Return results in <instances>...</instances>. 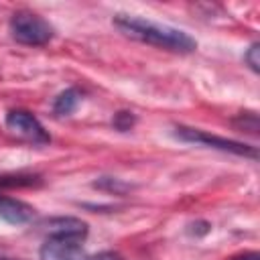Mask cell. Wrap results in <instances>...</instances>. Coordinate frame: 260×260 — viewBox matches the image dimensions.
Segmentation results:
<instances>
[{
  "label": "cell",
  "mask_w": 260,
  "mask_h": 260,
  "mask_svg": "<svg viewBox=\"0 0 260 260\" xmlns=\"http://www.w3.org/2000/svg\"><path fill=\"white\" fill-rule=\"evenodd\" d=\"M41 260H87V254L81 248V242L47 238L41 246Z\"/></svg>",
  "instance_id": "cell-6"
},
{
  "label": "cell",
  "mask_w": 260,
  "mask_h": 260,
  "mask_svg": "<svg viewBox=\"0 0 260 260\" xmlns=\"http://www.w3.org/2000/svg\"><path fill=\"white\" fill-rule=\"evenodd\" d=\"M173 134L183 142L203 144V146H209V148H217V150L232 152V154H238V156H248V158H254V160L258 158L256 146H250V144H244V142H238V140H230V138H223V136H215V134H209V132L199 130V128L177 126Z\"/></svg>",
  "instance_id": "cell-3"
},
{
  "label": "cell",
  "mask_w": 260,
  "mask_h": 260,
  "mask_svg": "<svg viewBox=\"0 0 260 260\" xmlns=\"http://www.w3.org/2000/svg\"><path fill=\"white\" fill-rule=\"evenodd\" d=\"M32 217H35V209L28 203L0 193V219L8 221L12 225H22V223L30 221Z\"/></svg>",
  "instance_id": "cell-7"
},
{
  "label": "cell",
  "mask_w": 260,
  "mask_h": 260,
  "mask_svg": "<svg viewBox=\"0 0 260 260\" xmlns=\"http://www.w3.org/2000/svg\"><path fill=\"white\" fill-rule=\"evenodd\" d=\"M87 260H124L118 252H112V250H104V252H98L93 256H87Z\"/></svg>",
  "instance_id": "cell-13"
},
{
  "label": "cell",
  "mask_w": 260,
  "mask_h": 260,
  "mask_svg": "<svg viewBox=\"0 0 260 260\" xmlns=\"http://www.w3.org/2000/svg\"><path fill=\"white\" fill-rule=\"evenodd\" d=\"M112 22L122 35L146 45H154L158 49H167L173 53H193L197 49V41L189 32L162 22H154L134 14H116Z\"/></svg>",
  "instance_id": "cell-1"
},
{
  "label": "cell",
  "mask_w": 260,
  "mask_h": 260,
  "mask_svg": "<svg viewBox=\"0 0 260 260\" xmlns=\"http://www.w3.org/2000/svg\"><path fill=\"white\" fill-rule=\"evenodd\" d=\"M0 260H18V258H4V256H0Z\"/></svg>",
  "instance_id": "cell-15"
},
{
  "label": "cell",
  "mask_w": 260,
  "mask_h": 260,
  "mask_svg": "<svg viewBox=\"0 0 260 260\" xmlns=\"http://www.w3.org/2000/svg\"><path fill=\"white\" fill-rule=\"evenodd\" d=\"M6 126L14 134H18L26 140H32L37 144H47L51 140V136L47 134L43 124L26 110H10L6 114Z\"/></svg>",
  "instance_id": "cell-4"
},
{
  "label": "cell",
  "mask_w": 260,
  "mask_h": 260,
  "mask_svg": "<svg viewBox=\"0 0 260 260\" xmlns=\"http://www.w3.org/2000/svg\"><path fill=\"white\" fill-rule=\"evenodd\" d=\"M47 238H61V240H75V242H83L87 238V223L79 217H71V215H59V217H49L43 223Z\"/></svg>",
  "instance_id": "cell-5"
},
{
  "label": "cell",
  "mask_w": 260,
  "mask_h": 260,
  "mask_svg": "<svg viewBox=\"0 0 260 260\" xmlns=\"http://www.w3.org/2000/svg\"><path fill=\"white\" fill-rule=\"evenodd\" d=\"M79 100H81V93H79L75 87H67V89H63V91L55 98V102H53V112H55L57 116H67V114H71V112L77 108Z\"/></svg>",
  "instance_id": "cell-8"
},
{
  "label": "cell",
  "mask_w": 260,
  "mask_h": 260,
  "mask_svg": "<svg viewBox=\"0 0 260 260\" xmlns=\"http://www.w3.org/2000/svg\"><path fill=\"white\" fill-rule=\"evenodd\" d=\"M244 61L250 65V69H252L254 73L260 71V45H258V43H252V45L248 47V51L244 53Z\"/></svg>",
  "instance_id": "cell-12"
},
{
  "label": "cell",
  "mask_w": 260,
  "mask_h": 260,
  "mask_svg": "<svg viewBox=\"0 0 260 260\" xmlns=\"http://www.w3.org/2000/svg\"><path fill=\"white\" fill-rule=\"evenodd\" d=\"M232 260H260V254L258 252H244V254L234 256Z\"/></svg>",
  "instance_id": "cell-14"
},
{
  "label": "cell",
  "mask_w": 260,
  "mask_h": 260,
  "mask_svg": "<svg viewBox=\"0 0 260 260\" xmlns=\"http://www.w3.org/2000/svg\"><path fill=\"white\" fill-rule=\"evenodd\" d=\"M93 187L102 189V191H108V193H114V195H122V193L130 191V185L116 179V177H100L98 181H93Z\"/></svg>",
  "instance_id": "cell-9"
},
{
  "label": "cell",
  "mask_w": 260,
  "mask_h": 260,
  "mask_svg": "<svg viewBox=\"0 0 260 260\" xmlns=\"http://www.w3.org/2000/svg\"><path fill=\"white\" fill-rule=\"evenodd\" d=\"M134 122H136V118H134V114H132V112H118V114L114 116V120H112L114 128H116V130H120V132L130 130V128L134 126Z\"/></svg>",
  "instance_id": "cell-11"
},
{
  "label": "cell",
  "mask_w": 260,
  "mask_h": 260,
  "mask_svg": "<svg viewBox=\"0 0 260 260\" xmlns=\"http://www.w3.org/2000/svg\"><path fill=\"white\" fill-rule=\"evenodd\" d=\"M10 35L20 45L43 47L53 39L55 28L43 16L28 10H20V12H14L10 18Z\"/></svg>",
  "instance_id": "cell-2"
},
{
  "label": "cell",
  "mask_w": 260,
  "mask_h": 260,
  "mask_svg": "<svg viewBox=\"0 0 260 260\" xmlns=\"http://www.w3.org/2000/svg\"><path fill=\"white\" fill-rule=\"evenodd\" d=\"M234 124L242 130V132H248V134H258V116L254 112H242L238 118H234Z\"/></svg>",
  "instance_id": "cell-10"
}]
</instances>
